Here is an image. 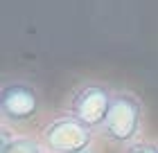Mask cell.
<instances>
[{"instance_id": "7", "label": "cell", "mask_w": 158, "mask_h": 153, "mask_svg": "<svg viewBox=\"0 0 158 153\" xmlns=\"http://www.w3.org/2000/svg\"><path fill=\"white\" fill-rule=\"evenodd\" d=\"M81 153H97V151H95V149L90 147V149H86V151H81Z\"/></svg>"}, {"instance_id": "2", "label": "cell", "mask_w": 158, "mask_h": 153, "mask_svg": "<svg viewBox=\"0 0 158 153\" xmlns=\"http://www.w3.org/2000/svg\"><path fill=\"white\" fill-rule=\"evenodd\" d=\"M111 99H113V92H111L109 86L93 81V83H86L79 90H75V95L70 97L68 111L84 126H88L90 131H97L106 122Z\"/></svg>"}, {"instance_id": "3", "label": "cell", "mask_w": 158, "mask_h": 153, "mask_svg": "<svg viewBox=\"0 0 158 153\" xmlns=\"http://www.w3.org/2000/svg\"><path fill=\"white\" fill-rule=\"evenodd\" d=\"M41 108L39 90L30 81L14 79L0 88V117L5 124H25L34 119Z\"/></svg>"}, {"instance_id": "6", "label": "cell", "mask_w": 158, "mask_h": 153, "mask_svg": "<svg viewBox=\"0 0 158 153\" xmlns=\"http://www.w3.org/2000/svg\"><path fill=\"white\" fill-rule=\"evenodd\" d=\"M124 153H158V147L152 142H135L131 147H127Z\"/></svg>"}, {"instance_id": "4", "label": "cell", "mask_w": 158, "mask_h": 153, "mask_svg": "<svg viewBox=\"0 0 158 153\" xmlns=\"http://www.w3.org/2000/svg\"><path fill=\"white\" fill-rule=\"evenodd\" d=\"M41 140L45 144V149L52 153H81L90 149L93 131L84 126L79 119H75L73 115H68V117L50 122L41 131Z\"/></svg>"}, {"instance_id": "1", "label": "cell", "mask_w": 158, "mask_h": 153, "mask_svg": "<svg viewBox=\"0 0 158 153\" xmlns=\"http://www.w3.org/2000/svg\"><path fill=\"white\" fill-rule=\"evenodd\" d=\"M106 140L115 144H129L142 131V104L133 92H113L111 108L104 126L99 128Z\"/></svg>"}, {"instance_id": "5", "label": "cell", "mask_w": 158, "mask_h": 153, "mask_svg": "<svg viewBox=\"0 0 158 153\" xmlns=\"http://www.w3.org/2000/svg\"><path fill=\"white\" fill-rule=\"evenodd\" d=\"M0 153H41V144L25 135H11L7 128H2V142Z\"/></svg>"}]
</instances>
